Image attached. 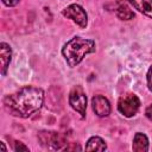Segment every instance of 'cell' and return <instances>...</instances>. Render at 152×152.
<instances>
[{"label": "cell", "mask_w": 152, "mask_h": 152, "mask_svg": "<svg viewBox=\"0 0 152 152\" xmlns=\"http://www.w3.org/2000/svg\"><path fill=\"white\" fill-rule=\"evenodd\" d=\"M4 108L13 116L27 119L40 110L44 103L42 88L27 86L4 97Z\"/></svg>", "instance_id": "1"}, {"label": "cell", "mask_w": 152, "mask_h": 152, "mask_svg": "<svg viewBox=\"0 0 152 152\" xmlns=\"http://www.w3.org/2000/svg\"><path fill=\"white\" fill-rule=\"evenodd\" d=\"M93 52H95V42L78 36L72 37L62 48V55L70 68L78 65L87 55Z\"/></svg>", "instance_id": "2"}, {"label": "cell", "mask_w": 152, "mask_h": 152, "mask_svg": "<svg viewBox=\"0 0 152 152\" xmlns=\"http://www.w3.org/2000/svg\"><path fill=\"white\" fill-rule=\"evenodd\" d=\"M140 108V100L134 93H127L119 97L118 110L126 118L134 116Z\"/></svg>", "instance_id": "3"}, {"label": "cell", "mask_w": 152, "mask_h": 152, "mask_svg": "<svg viewBox=\"0 0 152 152\" xmlns=\"http://www.w3.org/2000/svg\"><path fill=\"white\" fill-rule=\"evenodd\" d=\"M38 139L42 146L48 150H62L65 144L64 137L55 131H40L38 133Z\"/></svg>", "instance_id": "4"}, {"label": "cell", "mask_w": 152, "mask_h": 152, "mask_svg": "<svg viewBox=\"0 0 152 152\" xmlns=\"http://www.w3.org/2000/svg\"><path fill=\"white\" fill-rule=\"evenodd\" d=\"M69 103L74 110H76L81 118L86 116V109H87V96L83 91L82 87L76 86L74 87L69 93Z\"/></svg>", "instance_id": "5"}, {"label": "cell", "mask_w": 152, "mask_h": 152, "mask_svg": "<svg viewBox=\"0 0 152 152\" xmlns=\"http://www.w3.org/2000/svg\"><path fill=\"white\" fill-rule=\"evenodd\" d=\"M62 14L65 18L71 19L74 23H76L82 28H84L88 24V14L84 11V8L82 6H80L78 4H71V5L66 6L62 11Z\"/></svg>", "instance_id": "6"}, {"label": "cell", "mask_w": 152, "mask_h": 152, "mask_svg": "<svg viewBox=\"0 0 152 152\" xmlns=\"http://www.w3.org/2000/svg\"><path fill=\"white\" fill-rule=\"evenodd\" d=\"M91 107L94 113L100 118H106L110 114V103L103 95H95L91 99Z\"/></svg>", "instance_id": "7"}, {"label": "cell", "mask_w": 152, "mask_h": 152, "mask_svg": "<svg viewBox=\"0 0 152 152\" xmlns=\"http://www.w3.org/2000/svg\"><path fill=\"white\" fill-rule=\"evenodd\" d=\"M0 59H1V74L5 76L7 68L10 65V62L12 59V50L7 43L0 44Z\"/></svg>", "instance_id": "8"}, {"label": "cell", "mask_w": 152, "mask_h": 152, "mask_svg": "<svg viewBox=\"0 0 152 152\" xmlns=\"http://www.w3.org/2000/svg\"><path fill=\"white\" fill-rule=\"evenodd\" d=\"M132 150L134 152L148 151V139L144 133H141V132L135 133V135L133 138V142H132Z\"/></svg>", "instance_id": "9"}, {"label": "cell", "mask_w": 152, "mask_h": 152, "mask_svg": "<svg viewBox=\"0 0 152 152\" xmlns=\"http://www.w3.org/2000/svg\"><path fill=\"white\" fill-rule=\"evenodd\" d=\"M129 4L140 13L152 19V0H128Z\"/></svg>", "instance_id": "10"}, {"label": "cell", "mask_w": 152, "mask_h": 152, "mask_svg": "<svg viewBox=\"0 0 152 152\" xmlns=\"http://www.w3.org/2000/svg\"><path fill=\"white\" fill-rule=\"evenodd\" d=\"M115 14L120 20H131L134 18V12L125 1H120L118 4V6L115 7Z\"/></svg>", "instance_id": "11"}, {"label": "cell", "mask_w": 152, "mask_h": 152, "mask_svg": "<svg viewBox=\"0 0 152 152\" xmlns=\"http://www.w3.org/2000/svg\"><path fill=\"white\" fill-rule=\"evenodd\" d=\"M86 150L87 151H106L107 150V144L100 137H91L87 141Z\"/></svg>", "instance_id": "12"}, {"label": "cell", "mask_w": 152, "mask_h": 152, "mask_svg": "<svg viewBox=\"0 0 152 152\" xmlns=\"http://www.w3.org/2000/svg\"><path fill=\"white\" fill-rule=\"evenodd\" d=\"M146 81H147V88H148V90L152 93V65H151V66L148 68V70H147Z\"/></svg>", "instance_id": "13"}, {"label": "cell", "mask_w": 152, "mask_h": 152, "mask_svg": "<svg viewBox=\"0 0 152 152\" xmlns=\"http://www.w3.org/2000/svg\"><path fill=\"white\" fill-rule=\"evenodd\" d=\"M14 151H28V147L24 145L21 141H15L14 142Z\"/></svg>", "instance_id": "14"}, {"label": "cell", "mask_w": 152, "mask_h": 152, "mask_svg": "<svg viewBox=\"0 0 152 152\" xmlns=\"http://www.w3.org/2000/svg\"><path fill=\"white\" fill-rule=\"evenodd\" d=\"M2 2L7 7H13V6H15V5L19 4V0H2Z\"/></svg>", "instance_id": "15"}, {"label": "cell", "mask_w": 152, "mask_h": 152, "mask_svg": "<svg viewBox=\"0 0 152 152\" xmlns=\"http://www.w3.org/2000/svg\"><path fill=\"white\" fill-rule=\"evenodd\" d=\"M145 115L150 121H152V103L150 106H147V108L145 109Z\"/></svg>", "instance_id": "16"}]
</instances>
